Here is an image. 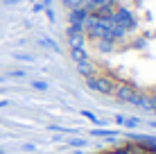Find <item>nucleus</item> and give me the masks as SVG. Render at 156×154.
<instances>
[{
  "instance_id": "f257e3e1",
  "label": "nucleus",
  "mask_w": 156,
  "mask_h": 154,
  "mask_svg": "<svg viewBox=\"0 0 156 154\" xmlns=\"http://www.w3.org/2000/svg\"><path fill=\"white\" fill-rule=\"evenodd\" d=\"M61 9L93 82L156 107V0H61Z\"/></svg>"
}]
</instances>
